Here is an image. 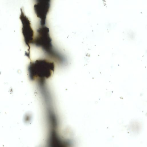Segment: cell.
<instances>
[{"label": "cell", "mask_w": 147, "mask_h": 147, "mask_svg": "<svg viewBox=\"0 0 147 147\" xmlns=\"http://www.w3.org/2000/svg\"><path fill=\"white\" fill-rule=\"evenodd\" d=\"M54 70L53 62L45 59H40L31 62L28 67L29 76L32 80L47 79L53 74Z\"/></svg>", "instance_id": "6da1fadb"}, {"label": "cell", "mask_w": 147, "mask_h": 147, "mask_svg": "<svg viewBox=\"0 0 147 147\" xmlns=\"http://www.w3.org/2000/svg\"><path fill=\"white\" fill-rule=\"evenodd\" d=\"M51 41L49 28L46 26H42L37 30L36 35L32 43L36 46L48 51L52 47Z\"/></svg>", "instance_id": "7a4b0ae2"}, {"label": "cell", "mask_w": 147, "mask_h": 147, "mask_svg": "<svg viewBox=\"0 0 147 147\" xmlns=\"http://www.w3.org/2000/svg\"><path fill=\"white\" fill-rule=\"evenodd\" d=\"M50 7V1L48 0L38 1L34 5L35 12L37 17L40 19V24L42 26H44L45 24Z\"/></svg>", "instance_id": "3957f363"}, {"label": "cell", "mask_w": 147, "mask_h": 147, "mask_svg": "<svg viewBox=\"0 0 147 147\" xmlns=\"http://www.w3.org/2000/svg\"><path fill=\"white\" fill-rule=\"evenodd\" d=\"M20 17L23 24L22 33L25 42L30 49V45L32 43L34 39V31L30 22L23 13H22Z\"/></svg>", "instance_id": "277c9868"}]
</instances>
